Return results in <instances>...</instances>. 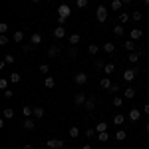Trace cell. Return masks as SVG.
Here are the masks:
<instances>
[{
    "label": "cell",
    "mask_w": 149,
    "mask_h": 149,
    "mask_svg": "<svg viewBox=\"0 0 149 149\" xmlns=\"http://www.w3.org/2000/svg\"><path fill=\"white\" fill-rule=\"evenodd\" d=\"M139 74V68H131V70H123V81H133L135 76Z\"/></svg>",
    "instance_id": "cell-1"
},
{
    "label": "cell",
    "mask_w": 149,
    "mask_h": 149,
    "mask_svg": "<svg viewBox=\"0 0 149 149\" xmlns=\"http://www.w3.org/2000/svg\"><path fill=\"white\" fill-rule=\"evenodd\" d=\"M95 18H97V22H105V20H107V8H105V6H97Z\"/></svg>",
    "instance_id": "cell-2"
},
{
    "label": "cell",
    "mask_w": 149,
    "mask_h": 149,
    "mask_svg": "<svg viewBox=\"0 0 149 149\" xmlns=\"http://www.w3.org/2000/svg\"><path fill=\"white\" fill-rule=\"evenodd\" d=\"M46 145H48L50 149H62V147H64V141H62V139H56V137H54V139H48Z\"/></svg>",
    "instance_id": "cell-3"
},
{
    "label": "cell",
    "mask_w": 149,
    "mask_h": 149,
    "mask_svg": "<svg viewBox=\"0 0 149 149\" xmlns=\"http://www.w3.org/2000/svg\"><path fill=\"white\" fill-rule=\"evenodd\" d=\"M60 52H62L60 44H52V46L48 48V56H50V58H56V56H60Z\"/></svg>",
    "instance_id": "cell-4"
},
{
    "label": "cell",
    "mask_w": 149,
    "mask_h": 149,
    "mask_svg": "<svg viewBox=\"0 0 149 149\" xmlns=\"http://www.w3.org/2000/svg\"><path fill=\"white\" fill-rule=\"evenodd\" d=\"M70 14H72V10H70L68 4H60V8H58V16H64V18H68Z\"/></svg>",
    "instance_id": "cell-5"
},
{
    "label": "cell",
    "mask_w": 149,
    "mask_h": 149,
    "mask_svg": "<svg viewBox=\"0 0 149 149\" xmlns=\"http://www.w3.org/2000/svg\"><path fill=\"white\" fill-rule=\"evenodd\" d=\"M74 81H76V86H84V84L88 81V76H86L84 72H80V74L74 76Z\"/></svg>",
    "instance_id": "cell-6"
},
{
    "label": "cell",
    "mask_w": 149,
    "mask_h": 149,
    "mask_svg": "<svg viewBox=\"0 0 149 149\" xmlns=\"http://www.w3.org/2000/svg\"><path fill=\"white\" fill-rule=\"evenodd\" d=\"M139 117H141V109L131 107V109H129V119H131V121H139Z\"/></svg>",
    "instance_id": "cell-7"
},
{
    "label": "cell",
    "mask_w": 149,
    "mask_h": 149,
    "mask_svg": "<svg viewBox=\"0 0 149 149\" xmlns=\"http://www.w3.org/2000/svg\"><path fill=\"white\" fill-rule=\"evenodd\" d=\"M86 102H88V97H86L81 92H78L76 95H74V103H76V105H84Z\"/></svg>",
    "instance_id": "cell-8"
},
{
    "label": "cell",
    "mask_w": 149,
    "mask_h": 149,
    "mask_svg": "<svg viewBox=\"0 0 149 149\" xmlns=\"http://www.w3.org/2000/svg\"><path fill=\"white\" fill-rule=\"evenodd\" d=\"M54 38H58V40L66 38V28H64V26H58V28H54Z\"/></svg>",
    "instance_id": "cell-9"
},
{
    "label": "cell",
    "mask_w": 149,
    "mask_h": 149,
    "mask_svg": "<svg viewBox=\"0 0 149 149\" xmlns=\"http://www.w3.org/2000/svg\"><path fill=\"white\" fill-rule=\"evenodd\" d=\"M42 40H44V38H42V34H40V32H34V34L30 36V44H34V46L42 44Z\"/></svg>",
    "instance_id": "cell-10"
},
{
    "label": "cell",
    "mask_w": 149,
    "mask_h": 149,
    "mask_svg": "<svg viewBox=\"0 0 149 149\" xmlns=\"http://www.w3.org/2000/svg\"><path fill=\"white\" fill-rule=\"evenodd\" d=\"M129 36H131V40H141V36H143V30H141V28H131Z\"/></svg>",
    "instance_id": "cell-11"
},
{
    "label": "cell",
    "mask_w": 149,
    "mask_h": 149,
    "mask_svg": "<svg viewBox=\"0 0 149 149\" xmlns=\"http://www.w3.org/2000/svg\"><path fill=\"white\" fill-rule=\"evenodd\" d=\"M123 46H125V50H129V52H137V50H139V48H137V44H135V40H131V38L127 40V42L123 44Z\"/></svg>",
    "instance_id": "cell-12"
},
{
    "label": "cell",
    "mask_w": 149,
    "mask_h": 149,
    "mask_svg": "<svg viewBox=\"0 0 149 149\" xmlns=\"http://www.w3.org/2000/svg\"><path fill=\"white\" fill-rule=\"evenodd\" d=\"M139 56H141V50H137V52H131V54L127 56V62H131V64H137V62H139Z\"/></svg>",
    "instance_id": "cell-13"
},
{
    "label": "cell",
    "mask_w": 149,
    "mask_h": 149,
    "mask_svg": "<svg viewBox=\"0 0 149 149\" xmlns=\"http://www.w3.org/2000/svg\"><path fill=\"white\" fill-rule=\"evenodd\" d=\"M44 86H46L48 90H54V88H56V80H54L52 76H46V78H44Z\"/></svg>",
    "instance_id": "cell-14"
},
{
    "label": "cell",
    "mask_w": 149,
    "mask_h": 149,
    "mask_svg": "<svg viewBox=\"0 0 149 149\" xmlns=\"http://www.w3.org/2000/svg\"><path fill=\"white\" fill-rule=\"evenodd\" d=\"M22 127H24V129H34V127H36V121L32 119V117H26V119L22 121Z\"/></svg>",
    "instance_id": "cell-15"
},
{
    "label": "cell",
    "mask_w": 149,
    "mask_h": 149,
    "mask_svg": "<svg viewBox=\"0 0 149 149\" xmlns=\"http://www.w3.org/2000/svg\"><path fill=\"white\" fill-rule=\"evenodd\" d=\"M84 107H86V109H88V111H93V109H95V97H88V102L84 103Z\"/></svg>",
    "instance_id": "cell-16"
},
{
    "label": "cell",
    "mask_w": 149,
    "mask_h": 149,
    "mask_svg": "<svg viewBox=\"0 0 149 149\" xmlns=\"http://www.w3.org/2000/svg\"><path fill=\"white\" fill-rule=\"evenodd\" d=\"M103 72H105V76H111L115 72V64H111V62H105V66H103Z\"/></svg>",
    "instance_id": "cell-17"
},
{
    "label": "cell",
    "mask_w": 149,
    "mask_h": 149,
    "mask_svg": "<svg viewBox=\"0 0 149 149\" xmlns=\"http://www.w3.org/2000/svg\"><path fill=\"white\" fill-rule=\"evenodd\" d=\"M111 86H113V84H111V80H109V76H107V78H102V80H100V88H103V90H109Z\"/></svg>",
    "instance_id": "cell-18"
},
{
    "label": "cell",
    "mask_w": 149,
    "mask_h": 149,
    "mask_svg": "<svg viewBox=\"0 0 149 149\" xmlns=\"http://www.w3.org/2000/svg\"><path fill=\"white\" fill-rule=\"evenodd\" d=\"M123 97H125V100L135 97V88H131V86H129V88H125V90H123Z\"/></svg>",
    "instance_id": "cell-19"
},
{
    "label": "cell",
    "mask_w": 149,
    "mask_h": 149,
    "mask_svg": "<svg viewBox=\"0 0 149 149\" xmlns=\"http://www.w3.org/2000/svg\"><path fill=\"white\" fill-rule=\"evenodd\" d=\"M102 50L105 52V54H113V52H115V44H111V42H105V44L102 46Z\"/></svg>",
    "instance_id": "cell-20"
},
{
    "label": "cell",
    "mask_w": 149,
    "mask_h": 149,
    "mask_svg": "<svg viewBox=\"0 0 149 149\" xmlns=\"http://www.w3.org/2000/svg\"><path fill=\"white\" fill-rule=\"evenodd\" d=\"M80 40H81L80 34H70L68 36V42L72 44V46H78V44H80Z\"/></svg>",
    "instance_id": "cell-21"
},
{
    "label": "cell",
    "mask_w": 149,
    "mask_h": 149,
    "mask_svg": "<svg viewBox=\"0 0 149 149\" xmlns=\"http://www.w3.org/2000/svg\"><path fill=\"white\" fill-rule=\"evenodd\" d=\"M123 121H125V115L123 113H115L113 115V123L115 125H123Z\"/></svg>",
    "instance_id": "cell-22"
},
{
    "label": "cell",
    "mask_w": 149,
    "mask_h": 149,
    "mask_svg": "<svg viewBox=\"0 0 149 149\" xmlns=\"http://www.w3.org/2000/svg\"><path fill=\"white\" fill-rule=\"evenodd\" d=\"M131 20V14H127V12H119V24H127Z\"/></svg>",
    "instance_id": "cell-23"
},
{
    "label": "cell",
    "mask_w": 149,
    "mask_h": 149,
    "mask_svg": "<svg viewBox=\"0 0 149 149\" xmlns=\"http://www.w3.org/2000/svg\"><path fill=\"white\" fill-rule=\"evenodd\" d=\"M12 40H14L16 44H20V42L24 40V32H22V30H18V32H14V34H12Z\"/></svg>",
    "instance_id": "cell-24"
},
{
    "label": "cell",
    "mask_w": 149,
    "mask_h": 149,
    "mask_svg": "<svg viewBox=\"0 0 149 149\" xmlns=\"http://www.w3.org/2000/svg\"><path fill=\"white\" fill-rule=\"evenodd\" d=\"M22 113H24V117L34 115V107H32V105H24V107H22Z\"/></svg>",
    "instance_id": "cell-25"
},
{
    "label": "cell",
    "mask_w": 149,
    "mask_h": 149,
    "mask_svg": "<svg viewBox=\"0 0 149 149\" xmlns=\"http://www.w3.org/2000/svg\"><path fill=\"white\" fill-rule=\"evenodd\" d=\"M8 80H10L12 84H18V81L22 80V76H20V74H18V72H12L10 76H8Z\"/></svg>",
    "instance_id": "cell-26"
},
{
    "label": "cell",
    "mask_w": 149,
    "mask_h": 149,
    "mask_svg": "<svg viewBox=\"0 0 149 149\" xmlns=\"http://www.w3.org/2000/svg\"><path fill=\"white\" fill-rule=\"evenodd\" d=\"M44 115H46L44 107H34V117H36V119H42Z\"/></svg>",
    "instance_id": "cell-27"
},
{
    "label": "cell",
    "mask_w": 149,
    "mask_h": 149,
    "mask_svg": "<svg viewBox=\"0 0 149 149\" xmlns=\"http://www.w3.org/2000/svg\"><path fill=\"white\" fill-rule=\"evenodd\" d=\"M68 133H70V137H74V139H78V135H80V129L74 125V127H70L68 129Z\"/></svg>",
    "instance_id": "cell-28"
},
{
    "label": "cell",
    "mask_w": 149,
    "mask_h": 149,
    "mask_svg": "<svg viewBox=\"0 0 149 149\" xmlns=\"http://www.w3.org/2000/svg\"><path fill=\"white\" fill-rule=\"evenodd\" d=\"M123 32H125V28H123V24H117L113 28V34L115 36H123Z\"/></svg>",
    "instance_id": "cell-29"
},
{
    "label": "cell",
    "mask_w": 149,
    "mask_h": 149,
    "mask_svg": "<svg viewBox=\"0 0 149 149\" xmlns=\"http://www.w3.org/2000/svg\"><path fill=\"white\" fill-rule=\"evenodd\" d=\"M14 117V109L12 107H4V119H12Z\"/></svg>",
    "instance_id": "cell-30"
},
{
    "label": "cell",
    "mask_w": 149,
    "mask_h": 149,
    "mask_svg": "<svg viewBox=\"0 0 149 149\" xmlns=\"http://www.w3.org/2000/svg\"><path fill=\"white\" fill-rule=\"evenodd\" d=\"M95 131H97V133H103V131H107V123H103V121H100V123L95 125Z\"/></svg>",
    "instance_id": "cell-31"
},
{
    "label": "cell",
    "mask_w": 149,
    "mask_h": 149,
    "mask_svg": "<svg viewBox=\"0 0 149 149\" xmlns=\"http://www.w3.org/2000/svg\"><path fill=\"white\" fill-rule=\"evenodd\" d=\"M121 8H123V2L121 0H113L111 2V10H121Z\"/></svg>",
    "instance_id": "cell-32"
},
{
    "label": "cell",
    "mask_w": 149,
    "mask_h": 149,
    "mask_svg": "<svg viewBox=\"0 0 149 149\" xmlns=\"http://www.w3.org/2000/svg\"><path fill=\"white\" fill-rule=\"evenodd\" d=\"M115 139H117V141H123V139H127V133L123 131V129H119V131L115 133Z\"/></svg>",
    "instance_id": "cell-33"
},
{
    "label": "cell",
    "mask_w": 149,
    "mask_h": 149,
    "mask_svg": "<svg viewBox=\"0 0 149 149\" xmlns=\"http://www.w3.org/2000/svg\"><path fill=\"white\" fill-rule=\"evenodd\" d=\"M109 139V133L107 131H103V133H97V141H102V143H105Z\"/></svg>",
    "instance_id": "cell-34"
},
{
    "label": "cell",
    "mask_w": 149,
    "mask_h": 149,
    "mask_svg": "<svg viewBox=\"0 0 149 149\" xmlns=\"http://www.w3.org/2000/svg\"><path fill=\"white\" fill-rule=\"evenodd\" d=\"M88 52H90V54H97V52H100V46H95V44H90V46H88Z\"/></svg>",
    "instance_id": "cell-35"
},
{
    "label": "cell",
    "mask_w": 149,
    "mask_h": 149,
    "mask_svg": "<svg viewBox=\"0 0 149 149\" xmlns=\"http://www.w3.org/2000/svg\"><path fill=\"white\" fill-rule=\"evenodd\" d=\"M86 135L92 139V137H95L97 135V131H95V127H90V129H86Z\"/></svg>",
    "instance_id": "cell-36"
},
{
    "label": "cell",
    "mask_w": 149,
    "mask_h": 149,
    "mask_svg": "<svg viewBox=\"0 0 149 149\" xmlns=\"http://www.w3.org/2000/svg\"><path fill=\"white\" fill-rule=\"evenodd\" d=\"M113 105H115V107L123 105V97H121V95H115V97H113Z\"/></svg>",
    "instance_id": "cell-37"
},
{
    "label": "cell",
    "mask_w": 149,
    "mask_h": 149,
    "mask_svg": "<svg viewBox=\"0 0 149 149\" xmlns=\"http://www.w3.org/2000/svg\"><path fill=\"white\" fill-rule=\"evenodd\" d=\"M34 44H24V46H22V52H24V54H28V52H32V50H34Z\"/></svg>",
    "instance_id": "cell-38"
},
{
    "label": "cell",
    "mask_w": 149,
    "mask_h": 149,
    "mask_svg": "<svg viewBox=\"0 0 149 149\" xmlns=\"http://www.w3.org/2000/svg\"><path fill=\"white\" fill-rule=\"evenodd\" d=\"M8 81H10V80H6V78H2V80H0V90H2V92H4V90H8Z\"/></svg>",
    "instance_id": "cell-39"
},
{
    "label": "cell",
    "mask_w": 149,
    "mask_h": 149,
    "mask_svg": "<svg viewBox=\"0 0 149 149\" xmlns=\"http://www.w3.org/2000/svg\"><path fill=\"white\" fill-rule=\"evenodd\" d=\"M141 18H143V14H141V12H133V14H131V20H135V22H139V20H141Z\"/></svg>",
    "instance_id": "cell-40"
},
{
    "label": "cell",
    "mask_w": 149,
    "mask_h": 149,
    "mask_svg": "<svg viewBox=\"0 0 149 149\" xmlns=\"http://www.w3.org/2000/svg\"><path fill=\"white\" fill-rule=\"evenodd\" d=\"M48 72H50V66H48V64H40V74H44V76H46Z\"/></svg>",
    "instance_id": "cell-41"
},
{
    "label": "cell",
    "mask_w": 149,
    "mask_h": 149,
    "mask_svg": "<svg viewBox=\"0 0 149 149\" xmlns=\"http://www.w3.org/2000/svg\"><path fill=\"white\" fill-rule=\"evenodd\" d=\"M4 62H6V64H14V62H16V60H14V56H12V54H6V56H4Z\"/></svg>",
    "instance_id": "cell-42"
},
{
    "label": "cell",
    "mask_w": 149,
    "mask_h": 149,
    "mask_svg": "<svg viewBox=\"0 0 149 149\" xmlns=\"http://www.w3.org/2000/svg\"><path fill=\"white\" fill-rule=\"evenodd\" d=\"M76 6L78 8H86L88 6V0H76Z\"/></svg>",
    "instance_id": "cell-43"
},
{
    "label": "cell",
    "mask_w": 149,
    "mask_h": 149,
    "mask_svg": "<svg viewBox=\"0 0 149 149\" xmlns=\"http://www.w3.org/2000/svg\"><path fill=\"white\" fill-rule=\"evenodd\" d=\"M68 54H70L72 58H76V56H78V46H72V48H70V52H68Z\"/></svg>",
    "instance_id": "cell-44"
},
{
    "label": "cell",
    "mask_w": 149,
    "mask_h": 149,
    "mask_svg": "<svg viewBox=\"0 0 149 149\" xmlns=\"http://www.w3.org/2000/svg\"><path fill=\"white\" fill-rule=\"evenodd\" d=\"M103 66H105L103 60H95V70H103Z\"/></svg>",
    "instance_id": "cell-45"
},
{
    "label": "cell",
    "mask_w": 149,
    "mask_h": 149,
    "mask_svg": "<svg viewBox=\"0 0 149 149\" xmlns=\"http://www.w3.org/2000/svg\"><path fill=\"white\" fill-rule=\"evenodd\" d=\"M107 92H109V93H117V92H119V84H113V86H111Z\"/></svg>",
    "instance_id": "cell-46"
},
{
    "label": "cell",
    "mask_w": 149,
    "mask_h": 149,
    "mask_svg": "<svg viewBox=\"0 0 149 149\" xmlns=\"http://www.w3.org/2000/svg\"><path fill=\"white\" fill-rule=\"evenodd\" d=\"M8 28H10V26H8L6 22H2V24H0V32H2V34H6V32H8Z\"/></svg>",
    "instance_id": "cell-47"
},
{
    "label": "cell",
    "mask_w": 149,
    "mask_h": 149,
    "mask_svg": "<svg viewBox=\"0 0 149 149\" xmlns=\"http://www.w3.org/2000/svg\"><path fill=\"white\" fill-rule=\"evenodd\" d=\"M6 44H8V36L2 34V36H0V46H6Z\"/></svg>",
    "instance_id": "cell-48"
},
{
    "label": "cell",
    "mask_w": 149,
    "mask_h": 149,
    "mask_svg": "<svg viewBox=\"0 0 149 149\" xmlns=\"http://www.w3.org/2000/svg\"><path fill=\"white\" fill-rule=\"evenodd\" d=\"M12 95H14V92H12V90H4V97H6V100H10Z\"/></svg>",
    "instance_id": "cell-49"
},
{
    "label": "cell",
    "mask_w": 149,
    "mask_h": 149,
    "mask_svg": "<svg viewBox=\"0 0 149 149\" xmlns=\"http://www.w3.org/2000/svg\"><path fill=\"white\" fill-rule=\"evenodd\" d=\"M66 20H68V18H64V16H58V22H60V26H64V24H66Z\"/></svg>",
    "instance_id": "cell-50"
},
{
    "label": "cell",
    "mask_w": 149,
    "mask_h": 149,
    "mask_svg": "<svg viewBox=\"0 0 149 149\" xmlns=\"http://www.w3.org/2000/svg\"><path fill=\"white\" fill-rule=\"evenodd\" d=\"M143 113L149 115V103H145V105H143Z\"/></svg>",
    "instance_id": "cell-51"
},
{
    "label": "cell",
    "mask_w": 149,
    "mask_h": 149,
    "mask_svg": "<svg viewBox=\"0 0 149 149\" xmlns=\"http://www.w3.org/2000/svg\"><path fill=\"white\" fill-rule=\"evenodd\" d=\"M22 149H34V145H32V143H26V145H24Z\"/></svg>",
    "instance_id": "cell-52"
},
{
    "label": "cell",
    "mask_w": 149,
    "mask_h": 149,
    "mask_svg": "<svg viewBox=\"0 0 149 149\" xmlns=\"http://www.w3.org/2000/svg\"><path fill=\"white\" fill-rule=\"evenodd\" d=\"M121 2H123L125 6H127V4H131V0H121Z\"/></svg>",
    "instance_id": "cell-53"
},
{
    "label": "cell",
    "mask_w": 149,
    "mask_h": 149,
    "mask_svg": "<svg viewBox=\"0 0 149 149\" xmlns=\"http://www.w3.org/2000/svg\"><path fill=\"white\" fill-rule=\"evenodd\" d=\"M145 131H147V133H149V121H147V123H145Z\"/></svg>",
    "instance_id": "cell-54"
},
{
    "label": "cell",
    "mask_w": 149,
    "mask_h": 149,
    "mask_svg": "<svg viewBox=\"0 0 149 149\" xmlns=\"http://www.w3.org/2000/svg\"><path fill=\"white\" fill-rule=\"evenodd\" d=\"M81 149H92V145H84V147H81Z\"/></svg>",
    "instance_id": "cell-55"
},
{
    "label": "cell",
    "mask_w": 149,
    "mask_h": 149,
    "mask_svg": "<svg viewBox=\"0 0 149 149\" xmlns=\"http://www.w3.org/2000/svg\"><path fill=\"white\" fill-rule=\"evenodd\" d=\"M143 2H145V6H149V0H143Z\"/></svg>",
    "instance_id": "cell-56"
},
{
    "label": "cell",
    "mask_w": 149,
    "mask_h": 149,
    "mask_svg": "<svg viewBox=\"0 0 149 149\" xmlns=\"http://www.w3.org/2000/svg\"><path fill=\"white\" fill-rule=\"evenodd\" d=\"M32 2H40V0H32Z\"/></svg>",
    "instance_id": "cell-57"
},
{
    "label": "cell",
    "mask_w": 149,
    "mask_h": 149,
    "mask_svg": "<svg viewBox=\"0 0 149 149\" xmlns=\"http://www.w3.org/2000/svg\"><path fill=\"white\" fill-rule=\"evenodd\" d=\"M147 97H149V90H147Z\"/></svg>",
    "instance_id": "cell-58"
}]
</instances>
